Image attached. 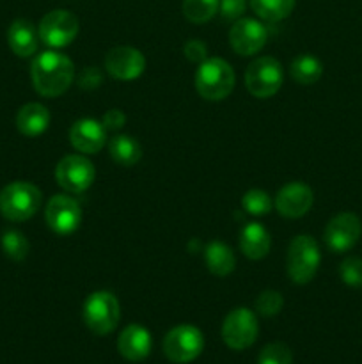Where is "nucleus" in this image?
I'll list each match as a JSON object with an SVG mask.
<instances>
[{
  "instance_id": "nucleus-1",
  "label": "nucleus",
  "mask_w": 362,
  "mask_h": 364,
  "mask_svg": "<svg viewBox=\"0 0 362 364\" xmlns=\"http://www.w3.org/2000/svg\"><path fill=\"white\" fill-rule=\"evenodd\" d=\"M31 78L39 95L45 98H57L73 84V60L55 50H46L32 60Z\"/></svg>"
},
{
  "instance_id": "nucleus-2",
  "label": "nucleus",
  "mask_w": 362,
  "mask_h": 364,
  "mask_svg": "<svg viewBox=\"0 0 362 364\" xmlns=\"http://www.w3.org/2000/svg\"><path fill=\"white\" fill-rule=\"evenodd\" d=\"M194 84L201 98L220 102L234 89V70L220 57H208L204 63L199 64Z\"/></svg>"
},
{
  "instance_id": "nucleus-3",
  "label": "nucleus",
  "mask_w": 362,
  "mask_h": 364,
  "mask_svg": "<svg viewBox=\"0 0 362 364\" xmlns=\"http://www.w3.org/2000/svg\"><path fill=\"white\" fill-rule=\"evenodd\" d=\"M41 201L43 194L34 183L13 181L0 191V213L7 220L23 223L38 213Z\"/></svg>"
},
{
  "instance_id": "nucleus-4",
  "label": "nucleus",
  "mask_w": 362,
  "mask_h": 364,
  "mask_svg": "<svg viewBox=\"0 0 362 364\" xmlns=\"http://www.w3.org/2000/svg\"><path fill=\"white\" fill-rule=\"evenodd\" d=\"M322 252L318 242L309 235H298L291 240L287 249L286 269L287 276L295 284L311 283L312 277L318 272Z\"/></svg>"
},
{
  "instance_id": "nucleus-5",
  "label": "nucleus",
  "mask_w": 362,
  "mask_h": 364,
  "mask_svg": "<svg viewBox=\"0 0 362 364\" xmlns=\"http://www.w3.org/2000/svg\"><path fill=\"white\" fill-rule=\"evenodd\" d=\"M82 318L87 329L96 336H106L117 327L121 318V306L110 291H94L89 295L82 308Z\"/></svg>"
},
{
  "instance_id": "nucleus-6",
  "label": "nucleus",
  "mask_w": 362,
  "mask_h": 364,
  "mask_svg": "<svg viewBox=\"0 0 362 364\" xmlns=\"http://www.w3.org/2000/svg\"><path fill=\"white\" fill-rule=\"evenodd\" d=\"M204 348V336L190 323L172 327L163 338V354L170 363L188 364L201 355Z\"/></svg>"
},
{
  "instance_id": "nucleus-7",
  "label": "nucleus",
  "mask_w": 362,
  "mask_h": 364,
  "mask_svg": "<svg viewBox=\"0 0 362 364\" xmlns=\"http://www.w3.org/2000/svg\"><path fill=\"white\" fill-rule=\"evenodd\" d=\"M283 66L273 57H259L248 64L245 71V85L248 92L259 100L272 98L283 85Z\"/></svg>"
},
{
  "instance_id": "nucleus-8",
  "label": "nucleus",
  "mask_w": 362,
  "mask_h": 364,
  "mask_svg": "<svg viewBox=\"0 0 362 364\" xmlns=\"http://www.w3.org/2000/svg\"><path fill=\"white\" fill-rule=\"evenodd\" d=\"M259 323L256 313L248 308H234L222 323V340L231 350H247L256 343Z\"/></svg>"
},
{
  "instance_id": "nucleus-9",
  "label": "nucleus",
  "mask_w": 362,
  "mask_h": 364,
  "mask_svg": "<svg viewBox=\"0 0 362 364\" xmlns=\"http://www.w3.org/2000/svg\"><path fill=\"white\" fill-rule=\"evenodd\" d=\"M39 39L50 48H64L71 45L80 31L78 18L71 11L55 9L43 16L39 23Z\"/></svg>"
},
{
  "instance_id": "nucleus-10",
  "label": "nucleus",
  "mask_w": 362,
  "mask_h": 364,
  "mask_svg": "<svg viewBox=\"0 0 362 364\" xmlns=\"http://www.w3.org/2000/svg\"><path fill=\"white\" fill-rule=\"evenodd\" d=\"M96 169L84 155H66L55 167V180L64 191L82 194L94 183Z\"/></svg>"
},
{
  "instance_id": "nucleus-11",
  "label": "nucleus",
  "mask_w": 362,
  "mask_h": 364,
  "mask_svg": "<svg viewBox=\"0 0 362 364\" xmlns=\"http://www.w3.org/2000/svg\"><path fill=\"white\" fill-rule=\"evenodd\" d=\"M361 235L362 223L358 215L351 212H343L329 220L325 231H323V240L330 251L336 255H343L357 245Z\"/></svg>"
},
{
  "instance_id": "nucleus-12",
  "label": "nucleus",
  "mask_w": 362,
  "mask_h": 364,
  "mask_svg": "<svg viewBox=\"0 0 362 364\" xmlns=\"http://www.w3.org/2000/svg\"><path fill=\"white\" fill-rule=\"evenodd\" d=\"M46 224L57 235H71L82 223V208L70 196H53L45 210Z\"/></svg>"
},
{
  "instance_id": "nucleus-13",
  "label": "nucleus",
  "mask_w": 362,
  "mask_h": 364,
  "mask_svg": "<svg viewBox=\"0 0 362 364\" xmlns=\"http://www.w3.org/2000/svg\"><path fill=\"white\" fill-rule=\"evenodd\" d=\"M268 32L261 21L254 18H240L233 23L229 31V43L233 50L240 55H254L261 52L263 46L266 45Z\"/></svg>"
},
{
  "instance_id": "nucleus-14",
  "label": "nucleus",
  "mask_w": 362,
  "mask_h": 364,
  "mask_svg": "<svg viewBox=\"0 0 362 364\" xmlns=\"http://www.w3.org/2000/svg\"><path fill=\"white\" fill-rule=\"evenodd\" d=\"M105 68L117 80H135L146 70V57L131 46H116L105 57Z\"/></svg>"
},
{
  "instance_id": "nucleus-15",
  "label": "nucleus",
  "mask_w": 362,
  "mask_h": 364,
  "mask_svg": "<svg viewBox=\"0 0 362 364\" xmlns=\"http://www.w3.org/2000/svg\"><path fill=\"white\" fill-rule=\"evenodd\" d=\"M314 196L309 185L302 181H291L284 185L275 196V210L286 219H298L311 210Z\"/></svg>"
},
{
  "instance_id": "nucleus-16",
  "label": "nucleus",
  "mask_w": 362,
  "mask_h": 364,
  "mask_svg": "<svg viewBox=\"0 0 362 364\" xmlns=\"http://www.w3.org/2000/svg\"><path fill=\"white\" fill-rule=\"evenodd\" d=\"M70 142L78 153L94 155L106 144V128L102 121L92 117L78 119L70 128Z\"/></svg>"
},
{
  "instance_id": "nucleus-17",
  "label": "nucleus",
  "mask_w": 362,
  "mask_h": 364,
  "mask_svg": "<svg viewBox=\"0 0 362 364\" xmlns=\"http://www.w3.org/2000/svg\"><path fill=\"white\" fill-rule=\"evenodd\" d=\"M153 338L144 326L130 323L121 331L117 338V350L126 361L141 363L151 354Z\"/></svg>"
},
{
  "instance_id": "nucleus-18",
  "label": "nucleus",
  "mask_w": 362,
  "mask_h": 364,
  "mask_svg": "<svg viewBox=\"0 0 362 364\" xmlns=\"http://www.w3.org/2000/svg\"><path fill=\"white\" fill-rule=\"evenodd\" d=\"M7 43L18 57H31L39 45V31L28 20H14L7 31Z\"/></svg>"
},
{
  "instance_id": "nucleus-19",
  "label": "nucleus",
  "mask_w": 362,
  "mask_h": 364,
  "mask_svg": "<svg viewBox=\"0 0 362 364\" xmlns=\"http://www.w3.org/2000/svg\"><path fill=\"white\" fill-rule=\"evenodd\" d=\"M272 238L265 226L259 223L245 224L240 233V249L248 259H263L270 252Z\"/></svg>"
},
{
  "instance_id": "nucleus-20",
  "label": "nucleus",
  "mask_w": 362,
  "mask_h": 364,
  "mask_svg": "<svg viewBox=\"0 0 362 364\" xmlns=\"http://www.w3.org/2000/svg\"><path fill=\"white\" fill-rule=\"evenodd\" d=\"M50 116L48 109L41 103H27L21 107L16 114V128L20 134L27 135V137H38V135L45 134L46 128L50 127Z\"/></svg>"
},
{
  "instance_id": "nucleus-21",
  "label": "nucleus",
  "mask_w": 362,
  "mask_h": 364,
  "mask_svg": "<svg viewBox=\"0 0 362 364\" xmlns=\"http://www.w3.org/2000/svg\"><path fill=\"white\" fill-rule=\"evenodd\" d=\"M204 263L213 276L226 277L236 267V258H234V252L229 245L215 240L212 244H208V247H206Z\"/></svg>"
},
{
  "instance_id": "nucleus-22",
  "label": "nucleus",
  "mask_w": 362,
  "mask_h": 364,
  "mask_svg": "<svg viewBox=\"0 0 362 364\" xmlns=\"http://www.w3.org/2000/svg\"><path fill=\"white\" fill-rule=\"evenodd\" d=\"M109 153L116 164L123 167H131L141 160L142 146L131 135H116L110 139Z\"/></svg>"
},
{
  "instance_id": "nucleus-23",
  "label": "nucleus",
  "mask_w": 362,
  "mask_h": 364,
  "mask_svg": "<svg viewBox=\"0 0 362 364\" xmlns=\"http://www.w3.org/2000/svg\"><path fill=\"white\" fill-rule=\"evenodd\" d=\"M290 73L293 80L300 85H312L322 78L323 63L311 53H302L297 59H293Z\"/></svg>"
},
{
  "instance_id": "nucleus-24",
  "label": "nucleus",
  "mask_w": 362,
  "mask_h": 364,
  "mask_svg": "<svg viewBox=\"0 0 362 364\" xmlns=\"http://www.w3.org/2000/svg\"><path fill=\"white\" fill-rule=\"evenodd\" d=\"M256 16L265 21H280L290 16L297 0H248Z\"/></svg>"
},
{
  "instance_id": "nucleus-25",
  "label": "nucleus",
  "mask_w": 362,
  "mask_h": 364,
  "mask_svg": "<svg viewBox=\"0 0 362 364\" xmlns=\"http://www.w3.org/2000/svg\"><path fill=\"white\" fill-rule=\"evenodd\" d=\"M220 0H183L185 18L192 23H206L219 13Z\"/></svg>"
},
{
  "instance_id": "nucleus-26",
  "label": "nucleus",
  "mask_w": 362,
  "mask_h": 364,
  "mask_svg": "<svg viewBox=\"0 0 362 364\" xmlns=\"http://www.w3.org/2000/svg\"><path fill=\"white\" fill-rule=\"evenodd\" d=\"M0 244H2V249L7 258L13 259V262H21V259L27 258L28 251H31L27 237L18 230L4 231Z\"/></svg>"
},
{
  "instance_id": "nucleus-27",
  "label": "nucleus",
  "mask_w": 362,
  "mask_h": 364,
  "mask_svg": "<svg viewBox=\"0 0 362 364\" xmlns=\"http://www.w3.org/2000/svg\"><path fill=\"white\" fill-rule=\"evenodd\" d=\"M241 206L247 213L251 215H266L272 210L273 203L270 199L268 192L261 191V188H252V191H247L241 198Z\"/></svg>"
},
{
  "instance_id": "nucleus-28",
  "label": "nucleus",
  "mask_w": 362,
  "mask_h": 364,
  "mask_svg": "<svg viewBox=\"0 0 362 364\" xmlns=\"http://www.w3.org/2000/svg\"><path fill=\"white\" fill-rule=\"evenodd\" d=\"M258 364H293V352L286 343L273 341L259 352Z\"/></svg>"
},
{
  "instance_id": "nucleus-29",
  "label": "nucleus",
  "mask_w": 362,
  "mask_h": 364,
  "mask_svg": "<svg viewBox=\"0 0 362 364\" xmlns=\"http://www.w3.org/2000/svg\"><path fill=\"white\" fill-rule=\"evenodd\" d=\"M256 311L261 316H275L284 306V299L275 290H263L256 299Z\"/></svg>"
},
{
  "instance_id": "nucleus-30",
  "label": "nucleus",
  "mask_w": 362,
  "mask_h": 364,
  "mask_svg": "<svg viewBox=\"0 0 362 364\" xmlns=\"http://www.w3.org/2000/svg\"><path fill=\"white\" fill-rule=\"evenodd\" d=\"M339 277L346 287L362 288V259L350 256L339 265Z\"/></svg>"
},
{
  "instance_id": "nucleus-31",
  "label": "nucleus",
  "mask_w": 362,
  "mask_h": 364,
  "mask_svg": "<svg viewBox=\"0 0 362 364\" xmlns=\"http://www.w3.org/2000/svg\"><path fill=\"white\" fill-rule=\"evenodd\" d=\"M247 0H220L219 13L224 20L236 21L245 13Z\"/></svg>"
},
{
  "instance_id": "nucleus-32",
  "label": "nucleus",
  "mask_w": 362,
  "mask_h": 364,
  "mask_svg": "<svg viewBox=\"0 0 362 364\" xmlns=\"http://www.w3.org/2000/svg\"><path fill=\"white\" fill-rule=\"evenodd\" d=\"M183 53L194 64H201L208 59V50H206V45L201 39H190V41L185 43Z\"/></svg>"
},
{
  "instance_id": "nucleus-33",
  "label": "nucleus",
  "mask_w": 362,
  "mask_h": 364,
  "mask_svg": "<svg viewBox=\"0 0 362 364\" xmlns=\"http://www.w3.org/2000/svg\"><path fill=\"white\" fill-rule=\"evenodd\" d=\"M102 82H103L102 71H99L98 68H92V66L85 68V70L80 73V77H78V85H80L82 89H87V91L99 87Z\"/></svg>"
},
{
  "instance_id": "nucleus-34",
  "label": "nucleus",
  "mask_w": 362,
  "mask_h": 364,
  "mask_svg": "<svg viewBox=\"0 0 362 364\" xmlns=\"http://www.w3.org/2000/svg\"><path fill=\"white\" fill-rule=\"evenodd\" d=\"M102 123L103 127L106 128V132H116L119 130V128H123V124L126 123V116H124V112H121L119 109H112L103 116Z\"/></svg>"
}]
</instances>
